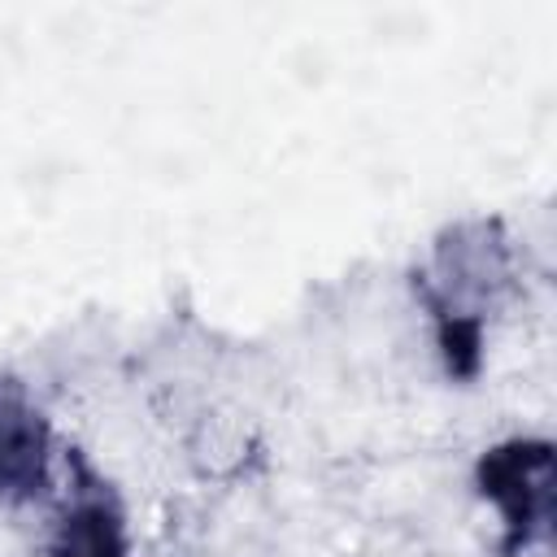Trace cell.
<instances>
[{"instance_id":"6da1fadb","label":"cell","mask_w":557,"mask_h":557,"mask_svg":"<svg viewBox=\"0 0 557 557\" xmlns=\"http://www.w3.org/2000/svg\"><path fill=\"white\" fill-rule=\"evenodd\" d=\"M509 287V239L500 222L474 218L440 235L431 270L418 274V292L435 318L448 374L474 379L483 361V313Z\"/></svg>"},{"instance_id":"7a4b0ae2","label":"cell","mask_w":557,"mask_h":557,"mask_svg":"<svg viewBox=\"0 0 557 557\" xmlns=\"http://www.w3.org/2000/svg\"><path fill=\"white\" fill-rule=\"evenodd\" d=\"M479 492L505 518V553L548 548L553 535V444L505 440L479 457Z\"/></svg>"},{"instance_id":"3957f363","label":"cell","mask_w":557,"mask_h":557,"mask_svg":"<svg viewBox=\"0 0 557 557\" xmlns=\"http://www.w3.org/2000/svg\"><path fill=\"white\" fill-rule=\"evenodd\" d=\"M52 487V426L17 379H0V500H35Z\"/></svg>"},{"instance_id":"277c9868","label":"cell","mask_w":557,"mask_h":557,"mask_svg":"<svg viewBox=\"0 0 557 557\" xmlns=\"http://www.w3.org/2000/svg\"><path fill=\"white\" fill-rule=\"evenodd\" d=\"M48 557H126V531L117 500L104 492L100 479H91L87 466H78L74 500L61 509Z\"/></svg>"}]
</instances>
